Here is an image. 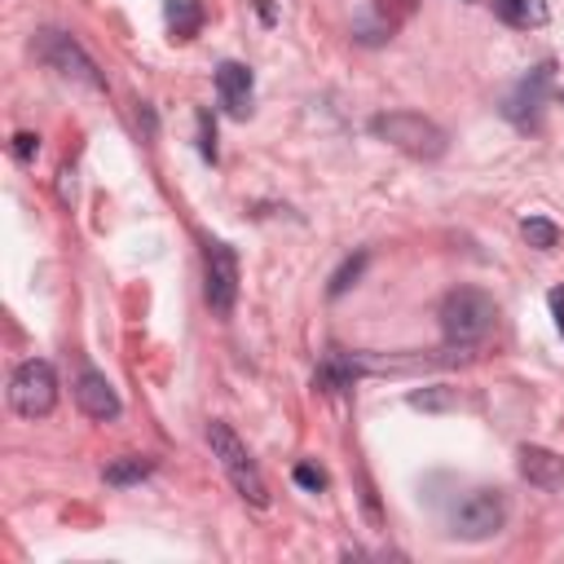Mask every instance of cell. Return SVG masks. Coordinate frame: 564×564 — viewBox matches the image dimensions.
I'll use <instances>...</instances> for the list:
<instances>
[{"mask_svg": "<svg viewBox=\"0 0 564 564\" xmlns=\"http://www.w3.org/2000/svg\"><path fill=\"white\" fill-rule=\"evenodd\" d=\"M35 57L48 62V66H53L57 75H66V79H79V84H88V88H106V79L97 75L93 57H88L66 31H53V26L35 31Z\"/></svg>", "mask_w": 564, "mask_h": 564, "instance_id": "cell-6", "label": "cell"}, {"mask_svg": "<svg viewBox=\"0 0 564 564\" xmlns=\"http://www.w3.org/2000/svg\"><path fill=\"white\" fill-rule=\"evenodd\" d=\"M502 520H507L502 494H498V489H471V494H463V498L454 502V511H449V533L463 538V542H485V538H494V533L502 529Z\"/></svg>", "mask_w": 564, "mask_h": 564, "instance_id": "cell-4", "label": "cell"}, {"mask_svg": "<svg viewBox=\"0 0 564 564\" xmlns=\"http://www.w3.org/2000/svg\"><path fill=\"white\" fill-rule=\"evenodd\" d=\"M551 313H555V326H560V335H564V286L551 291Z\"/></svg>", "mask_w": 564, "mask_h": 564, "instance_id": "cell-20", "label": "cell"}, {"mask_svg": "<svg viewBox=\"0 0 564 564\" xmlns=\"http://www.w3.org/2000/svg\"><path fill=\"white\" fill-rule=\"evenodd\" d=\"M370 132H375L379 141H388V145L414 154V159H441V154H445V132H441L432 119L414 115V110L375 115V119H370Z\"/></svg>", "mask_w": 564, "mask_h": 564, "instance_id": "cell-3", "label": "cell"}, {"mask_svg": "<svg viewBox=\"0 0 564 564\" xmlns=\"http://www.w3.org/2000/svg\"><path fill=\"white\" fill-rule=\"evenodd\" d=\"M163 18H167V26H172L176 40H194V31L203 26L198 0H167V4H163Z\"/></svg>", "mask_w": 564, "mask_h": 564, "instance_id": "cell-14", "label": "cell"}, {"mask_svg": "<svg viewBox=\"0 0 564 564\" xmlns=\"http://www.w3.org/2000/svg\"><path fill=\"white\" fill-rule=\"evenodd\" d=\"M35 150H40V137H31V132H18V137H13V154H18L22 163H31Z\"/></svg>", "mask_w": 564, "mask_h": 564, "instance_id": "cell-19", "label": "cell"}, {"mask_svg": "<svg viewBox=\"0 0 564 564\" xmlns=\"http://www.w3.org/2000/svg\"><path fill=\"white\" fill-rule=\"evenodd\" d=\"M295 485H300V489H313V494H317V489L326 485V476H322V471H317L313 463H300V467H295Z\"/></svg>", "mask_w": 564, "mask_h": 564, "instance_id": "cell-18", "label": "cell"}, {"mask_svg": "<svg viewBox=\"0 0 564 564\" xmlns=\"http://www.w3.org/2000/svg\"><path fill=\"white\" fill-rule=\"evenodd\" d=\"M520 234L529 238V247H538V251H551L555 242H560V225L555 220H546V216H529L524 225H520Z\"/></svg>", "mask_w": 564, "mask_h": 564, "instance_id": "cell-15", "label": "cell"}, {"mask_svg": "<svg viewBox=\"0 0 564 564\" xmlns=\"http://www.w3.org/2000/svg\"><path fill=\"white\" fill-rule=\"evenodd\" d=\"M498 18L507 26H542L551 18L546 0H498Z\"/></svg>", "mask_w": 564, "mask_h": 564, "instance_id": "cell-13", "label": "cell"}, {"mask_svg": "<svg viewBox=\"0 0 564 564\" xmlns=\"http://www.w3.org/2000/svg\"><path fill=\"white\" fill-rule=\"evenodd\" d=\"M150 471H154V458H145V454H123V458L106 463L101 480H106V485H115V489H123V485H137V480H145Z\"/></svg>", "mask_w": 564, "mask_h": 564, "instance_id": "cell-12", "label": "cell"}, {"mask_svg": "<svg viewBox=\"0 0 564 564\" xmlns=\"http://www.w3.org/2000/svg\"><path fill=\"white\" fill-rule=\"evenodd\" d=\"M203 291H207L212 313L225 317L234 308V300H238V251L229 242H207V282H203Z\"/></svg>", "mask_w": 564, "mask_h": 564, "instance_id": "cell-7", "label": "cell"}, {"mask_svg": "<svg viewBox=\"0 0 564 564\" xmlns=\"http://www.w3.org/2000/svg\"><path fill=\"white\" fill-rule=\"evenodd\" d=\"M9 405H13L22 419H44V414H53V405H57V375H53V366L40 361V357L22 361V366L13 370V379H9Z\"/></svg>", "mask_w": 564, "mask_h": 564, "instance_id": "cell-5", "label": "cell"}, {"mask_svg": "<svg viewBox=\"0 0 564 564\" xmlns=\"http://www.w3.org/2000/svg\"><path fill=\"white\" fill-rule=\"evenodd\" d=\"M207 445H212V454L220 458V467H225V476L234 480V489H238L251 507H269V489H264V480H260V467L251 463V454H247V445L234 436V427L220 423V419H212V423H207Z\"/></svg>", "mask_w": 564, "mask_h": 564, "instance_id": "cell-2", "label": "cell"}, {"mask_svg": "<svg viewBox=\"0 0 564 564\" xmlns=\"http://www.w3.org/2000/svg\"><path fill=\"white\" fill-rule=\"evenodd\" d=\"M361 269H366V251H357L352 260H344V264H339V273L330 278V295H344V291L361 278Z\"/></svg>", "mask_w": 564, "mask_h": 564, "instance_id": "cell-16", "label": "cell"}, {"mask_svg": "<svg viewBox=\"0 0 564 564\" xmlns=\"http://www.w3.org/2000/svg\"><path fill=\"white\" fill-rule=\"evenodd\" d=\"M251 70L242 66V62H220L216 66V97H220V106H225V115H234V119H247L251 115Z\"/></svg>", "mask_w": 564, "mask_h": 564, "instance_id": "cell-9", "label": "cell"}, {"mask_svg": "<svg viewBox=\"0 0 564 564\" xmlns=\"http://www.w3.org/2000/svg\"><path fill=\"white\" fill-rule=\"evenodd\" d=\"M546 84H551V62L538 66V70H529V75L516 84V93H507L502 115H507L516 128H538V110H542V93H546Z\"/></svg>", "mask_w": 564, "mask_h": 564, "instance_id": "cell-8", "label": "cell"}, {"mask_svg": "<svg viewBox=\"0 0 564 564\" xmlns=\"http://www.w3.org/2000/svg\"><path fill=\"white\" fill-rule=\"evenodd\" d=\"M520 476L538 489H555L564 485V458L555 449H542V445H524L520 449Z\"/></svg>", "mask_w": 564, "mask_h": 564, "instance_id": "cell-11", "label": "cell"}, {"mask_svg": "<svg viewBox=\"0 0 564 564\" xmlns=\"http://www.w3.org/2000/svg\"><path fill=\"white\" fill-rule=\"evenodd\" d=\"M198 150H203V159H207V163L216 159V123H212V115H207V110H198Z\"/></svg>", "mask_w": 564, "mask_h": 564, "instance_id": "cell-17", "label": "cell"}, {"mask_svg": "<svg viewBox=\"0 0 564 564\" xmlns=\"http://www.w3.org/2000/svg\"><path fill=\"white\" fill-rule=\"evenodd\" d=\"M494 300L476 286H458L441 300V330H445V344L449 348H476L485 344V335L494 330Z\"/></svg>", "mask_w": 564, "mask_h": 564, "instance_id": "cell-1", "label": "cell"}, {"mask_svg": "<svg viewBox=\"0 0 564 564\" xmlns=\"http://www.w3.org/2000/svg\"><path fill=\"white\" fill-rule=\"evenodd\" d=\"M75 401H79V410L88 414V419H115L123 405H119V392L110 388V379L106 375H97V370H84L79 379H75Z\"/></svg>", "mask_w": 564, "mask_h": 564, "instance_id": "cell-10", "label": "cell"}]
</instances>
